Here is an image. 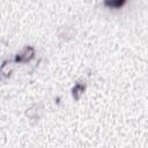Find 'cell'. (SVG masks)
Returning a JSON list of instances; mask_svg holds the SVG:
<instances>
[{
    "instance_id": "cell-1",
    "label": "cell",
    "mask_w": 148,
    "mask_h": 148,
    "mask_svg": "<svg viewBox=\"0 0 148 148\" xmlns=\"http://www.w3.org/2000/svg\"><path fill=\"white\" fill-rule=\"evenodd\" d=\"M36 56V50L32 45H25L23 46L14 57L15 64H25L30 62Z\"/></svg>"
},
{
    "instance_id": "cell-2",
    "label": "cell",
    "mask_w": 148,
    "mask_h": 148,
    "mask_svg": "<svg viewBox=\"0 0 148 148\" xmlns=\"http://www.w3.org/2000/svg\"><path fill=\"white\" fill-rule=\"evenodd\" d=\"M44 112V106L40 103H34L25 110V117L31 121H38Z\"/></svg>"
},
{
    "instance_id": "cell-3",
    "label": "cell",
    "mask_w": 148,
    "mask_h": 148,
    "mask_svg": "<svg viewBox=\"0 0 148 148\" xmlns=\"http://www.w3.org/2000/svg\"><path fill=\"white\" fill-rule=\"evenodd\" d=\"M86 89H87V82L86 80L81 79V80H77L74 86L72 87L71 89V94H72V97L74 101H80L81 97L83 96V94L86 92Z\"/></svg>"
},
{
    "instance_id": "cell-4",
    "label": "cell",
    "mask_w": 148,
    "mask_h": 148,
    "mask_svg": "<svg viewBox=\"0 0 148 148\" xmlns=\"http://www.w3.org/2000/svg\"><path fill=\"white\" fill-rule=\"evenodd\" d=\"M15 61L14 60H5L2 61V64L0 65V74L1 76L3 77H9L13 72H14V68H15Z\"/></svg>"
},
{
    "instance_id": "cell-5",
    "label": "cell",
    "mask_w": 148,
    "mask_h": 148,
    "mask_svg": "<svg viewBox=\"0 0 148 148\" xmlns=\"http://www.w3.org/2000/svg\"><path fill=\"white\" fill-rule=\"evenodd\" d=\"M126 2L127 0H103V5L110 9H119Z\"/></svg>"
}]
</instances>
